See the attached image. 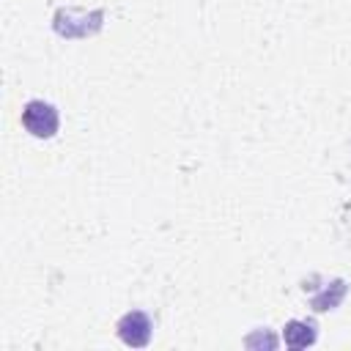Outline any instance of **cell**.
I'll return each instance as SVG.
<instances>
[{
	"label": "cell",
	"mask_w": 351,
	"mask_h": 351,
	"mask_svg": "<svg viewBox=\"0 0 351 351\" xmlns=\"http://www.w3.org/2000/svg\"><path fill=\"white\" fill-rule=\"evenodd\" d=\"M104 11H82V8H60L55 14V30L66 38H80V36H90L101 27Z\"/></svg>",
	"instance_id": "1"
},
{
	"label": "cell",
	"mask_w": 351,
	"mask_h": 351,
	"mask_svg": "<svg viewBox=\"0 0 351 351\" xmlns=\"http://www.w3.org/2000/svg\"><path fill=\"white\" fill-rule=\"evenodd\" d=\"M22 126L33 134V137H52L58 132V110L49 101L33 99L25 104L22 110Z\"/></svg>",
	"instance_id": "2"
},
{
	"label": "cell",
	"mask_w": 351,
	"mask_h": 351,
	"mask_svg": "<svg viewBox=\"0 0 351 351\" xmlns=\"http://www.w3.org/2000/svg\"><path fill=\"white\" fill-rule=\"evenodd\" d=\"M118 337H121L126 346H132V348L148 346V340H151V318H148L145 313H140V310L126 313V315L118 321Z\"/></svg>",
	"instance_id": "3"
},
{
	"label": "cell",
	"mask_w": 351,
	"mask_h": 351,
	"mask_svg": "<svg viewBox=\"0 0 351 351\" xmlns=\"http://www.w3.org/2000/svg\"><path fill=\"white\" fill-rule=\"evenodd\" d=\"M282 340H285V346H291V348L313 346V343H315V326L307 324V321H288L285 329H282Z\"/></svg>",
	"instance_id": "4"
}]
</instances>
